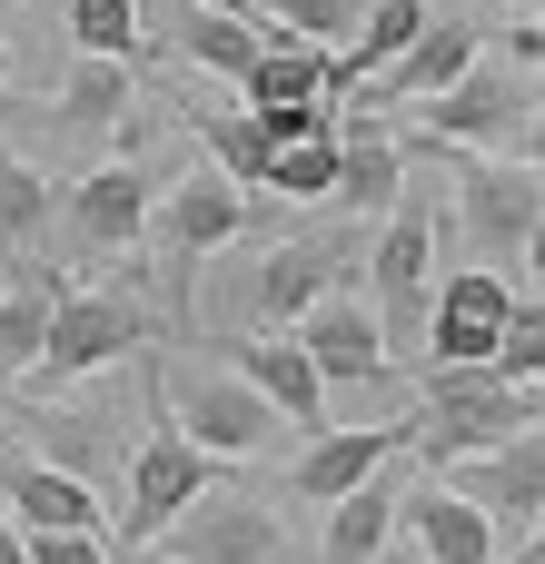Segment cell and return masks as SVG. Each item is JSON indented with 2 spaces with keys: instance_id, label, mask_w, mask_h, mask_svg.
Returning a JSON list of instances; mask_svg holds the SVG:
<instances>
[{
  "instance_id": "cell-8",
  "label": "cell",
  "mask_w": 545,
  "mask_h": 564,
  "mask_svg": "<svg viewBox=\"0 0 545 564\" xmlns=\"http://www.w3.org/2000/svg\"><path fill=\"white\" fill-rule=\"evenodd\" d=\"M288 337L308 347V367H318L328 397H387V387H397V367H387V327H377V307H367L357 288H328Z\"/></svg>"
},
{
  "instance_id": "cell-1",
  "label": "cell",
  "mask_w": 545,
  "mask_h": 564,
  "mask_svg": "<svg viewBox=\"0 0 545 564\" xmlns=\"http://www.w3.org/2000/svg\"><path fill=\"white\" fill-rule=\"evenodd\" d=\"M536 99H545V30H516L506 50H477L437 99H417L427 109V139H447V149H526V129H536Z\"/></svg>"
},
{
  "instance_id": "cell-31",
  "label": "cell",
  "mask_w": 545,
  "mask_h": 564,
  "mask_svg": "<svg viewBox=\"0 0 545 564\" xmlns=\"http://www.w3.org/2000/svg\"><path fill=\"white\" fill-rule=\"evenodd\" d=\"M70 40H79V59H129L139 50V0H70Z\"/></svg>"
},
{
  "instance_id": "cell-41",
  "label": "cell",
  "mask_w": 545,
  "mask_h": 564,
  "mask_svg": "<svg viewBox=\"0 0 545 564\" xmlns=\"http://www.w3.org/2000/svg\"><path fill=\"white\" fill-rule=\"evenodd\" d=\"M407 564H427V555H407Z\"/></svg>"
},
{
  "instance_id": "cell-38",
  "label": "cell",
  "mask_w": 545,
  "mask_h": 564,
  "mask_svg": "<svg viewBox=\"0 0 545 564\" xmlns=\"http://www.w3.org/2000/svg\"><path fill=\"white\" fill-rule=\"evenodd\" d=\"M189 10H248V0H189Z\"/></svg>"
},
{
  "instance_id": "cell-6",
  "label": "cell",
  "mask_w": 545,
  "mask_h": 564,
  "mask_svg": "<svg viewBox=\"0 0 545 564\" xmlns=\"http://www.w3.org/2000/svg\"><path fill=\"white\" fill-rule=\"evenodd\" d=\"M536 218H545V178L536 169H516V159H496V149H467V159H457V228H467L477 268H516V248H526Z\"/></svg>"
},
{
  "instance_id": "cell-39",
  "label": "cell",
  "mask_w": 545,
  "mask_h": 564,
  "mask_svg": "<svg viewBox=\"0 0 545 564\" xmlns=\"http://www.w3.org/2000/svg\"><path fill=\"white\" fill-rule=\"evenodd\" d=\"M0 79H10V50H0Z\"/></svg>"
},
{
  "instance_id": "cell-7",
  "label": "cell",
  "mask_w": 545,
  "mask_h": 564,
  "mask_svg": "<svg viewBox=\"0 0 545 564\" xmlns=\"http://www.w3.org/2000/svg\"><path fill=\"white\" fill-rule=\"evenodd\" d=\"M427 238H437V178L407 169V188H397V208L377 228V258H367V307H377L387 347L427 317Z\"/></svg>"
},
{
  "instance_id": "cell-42",
  "label": "cell",
  "mask_w": 545,
  "mask_h": 564,
  "mask_svg": "<svg viewBox=\"0 0 545 564\" xmlns=\"http://www.w3.org/2000/svg\"><path fill=\"white\" fill-rule=\"evenodd\" d=\"M526 564H545V555H526Z\"/></svg>"
},
{
  "instance_id": "cell-10",
  "label": "cell",
  "mask_w": 545,
  "mask_h": 564,
  "mask_svg": "<svg viewBox=\"0 0 545 564\" xmlns=\"http://www.w3.org/2000/svg\"><path fill=\"white\" fill-rule=\"evenodd\" d=\"M218 476V456H199L179 426H159V436H139L129 446V506H119V545H159V525L199 496Z\"/></svg>"
},
{
  "instance_id": "cell-40",
  "label": "cell",
  "mask_w": 545,
  "mask_h": 564,
  "mask_svg": "<svg viewBox=\"0 0 545 564\" xmlns=\"http://www.w3.org/2000/svg\"><path fill=\"white\" fill-rule=\"evenodd\" d=\"M526 10H545V0H526Z\"/></svg>"
},
{
  "instance_id": "cell-5",
  "label": "cell",
  "mask_w": 545,
  "mask_h": 564,
  "mask_svg": "<svg viewBox=\"0 0 545 564\" xmlns=\"http://www.w3.org/2000/svg\"><path fill=\"white\" fill-rule=\"evenodd\" d=\"M149 337V317H139V297H119V288H50V337H40V387H70V377H99L109 357H129Z\"/></svg>"
},
{
  "instance_id": "cell-36",
  "label": "cell",
  "mask_w": 545,
  "mask_h": 564,
  "mask_svg": "<svg viewBox=\"0 0 545 564\" xmlns=\"http://www.w3.org/2000/svg\"><path fill=\"white\" fill-rule=\"evenodd\" d=\"M526 159H536V178H545V99H536V129H526Z\"/></svg>"
},
{
  "instance_id": "cell-16",
  "label": "cell",
  "mask_w": 545,
  "mask_h": 564,
  "mask_svg": "<svg viewBox=\"0 0 545 564\" xmlns=\"http://www.w3.org/2000/svg\"><path fill=\"white\" fill-rule=\"evenodd\" d=\"M0 506H10L20 535H40V525H89V535H99V496H89V476L50 466V456H0Z\"/></svg>"
},
{
  "instance_id": "cell-4",
  "label": "cell",
  "mask_w": 545,
  "mask_h": 564,
  "mask_svg": "<svg viewBox=\"0 0 545 564\" xmlns=\"http://www.w3.org/2000/svg\"><path fill=\"white\" fill-rule=\"evenodd\" d=\"M159 545H169V564H278V545H288V525H278V506L268 496H248V486H199L169 525H159Z\"/></svg>"
},
{
  "instance_id": "cell-3",
  "label": "cell",
  "mask_w": 545,
  "mask_h": 564,
  "mask_svg": "<svg viewBox=\"0 0 545 564\" xmlns=\"http://www.w3.org/2000/svg\"><path fill=\"white\" fill-rule=\"evenodd\" d=\"M159 397H169V426H179L199 456H258V446H278V426H288L238 367H199V357L169 367Z\"/></svg>"
},
{
  "instance_id": "cell-33",
  "label": "cell",
  "mask_w": 545,
  "mask_h": 564,
  "mask_svg": "<svg viewBox=\"0 0 545 564\" xmlns=\"http://www.w3.org/2000/svg\"><path fill=\"white\" fill-rule=\"evenodd\" d=\"M20 545H30V564H109V535H89V525H40Z\"/></svg>"
},
{
  "instance_id": "cell-12",
  "label": "cell",
  "mask_w": 545,
  "mask_h": 564,
  "mask_svg": "<svg viewBox=\"0 0 545 564\" xmlns=\"http://www.w3.org/2000/svg\"><path fill=\"white\" fill-rule=\"evenodd\" d=\"M238 218H248V208H238V178H218L209 159H199L169 198H149V238H159L179 268H189V258H218V248L238 238Z\"/></svg>"
},
{
  "instance_id": "cell-23",
  "label": "cell",
  "mask_w": 545,
  "mask_h": 564,
  "mask_svg": "<svg viewBox=\"0 0 545 564\" xmlns=\"http://www.w3.org/2000/svg\"><path fill=\"white\" fill-rule=\"evenodd\" d=\"M417 20H427V0H367L357 30L328 50V79H367V69H387V59L417 40Z\"/></svg>"
},
{
  "instance_id": "cell-32",
  "label": "cell",
  "mask_w": 545,
  "mask_h": 564,
  "mask_svg": "<svg viewBox=\"0 0 545 564\" xmlns=\"http://www.w3.org/2000/svg\"><path fill=\"white\" fill-rule=\"evenodd\" d=\"M258 10H268L288 40H318V50H338V40L357 30V10H367V0H258Z\"/></svg>"
},
{
  "instance_id": "cell-21",
  "label": "cell",
  "mask_w": 545,
  "mask_h": 564,
  "mask_svg": "<svg viewBox=\"0 0 545 564\" xmlns=\"http://www.w3.org/2000/svg\"><path fill=\"white\" fill-rule=\"evenodd\" d=\"M387 535H397V476L377 466L367 486L328 496V535H318V555H328V564H377V555H387Z\"/></svg>"
},
{
  "instance_id": "cell-28",
  "label": "cell",
  "mask_w": 545,
  "mask_h": 564,
  "mask_svg": "<svg viewBox=\"0 0 545 564\" xmlns=\"http://www.w3.org/2000/svg\"><path fill=\"white\" fill-rule=\"evenodd\" d=\"M40 218H50V188H40V169L10 159V139H0V258L40 248Z\"/></svg>"
},
{
  "instance_id": "cell-18",
  "label": "cell",
  "mask_w": 545,
  "mask_h": 564,
  "mask_svg": "<svg viewBox=\"0 0 545 564\" xmlns=\"http://www.w3.org/2000/svg\"><path fill=\"white\" fill-rule=\"evenodd\" d=\"M238 377H248V387H258V397H268L288 426H308V436L328 426V387H318V367H308V347H298L288 327L248 337V347H238Z\"/></svg>"
},
{
  "instance_id": "cell-13",
  "label": "cell",
  "mask_w": 545,
  "mask_h": 564,
  "mask_svg": "<svg viewBox=\"0 0 545 564\" xmlns=\"http://www.w3.org/2000/svg\"><path fill=\"white\" fill-rule=\"evenodd\" d=\"M407 446H417V416H377V426H318L288 486L328 506V496H348V486H367V476H377L387 456H407Z\"/></svg>"
},
{
  "instance_id": "cell-30",
  "label": "cell",
  "mask_w": 545,
  "mask_h": 564,
  "mask_svg": "<svg viewBox=\"0 0 545 564\" xmlns=\"http://www.w3.org/2000/svg\"><path fill=\"white\" fill-rule=\"evenodd\" d=\"M506 387H545V297H516L506 327H496V357H487Z\"/></svg>"
},
{
  "instance_id": "cell-11",
  "label": "cell",
  "mask_w": 545,
  "mask_h": 564,
  "mask_svg": "<svg viewBox=\"0 0 545 564\" xmlns=\"http://www.w3.org/2000/svg\"><path fill=\"white\" fill-rule=\"evenodd\" d=\"M506 307H516V288H506L496 268H457V278L437 288V307H427V367H487Z\"/></svg>"
},
{
  "instance_id": "cell-37",
  "label": "cell",
  "mask_w": 545,
  "mask_h": 564,
  "mask_svg": "<svg viewBox=\"0 0 545 564\" xmlns=\"http://www.w3.org/2000/svg\"><path fill=\"white\" fill-rule=\"evenodd\" d=\"M526 555H545V506H536V525H526Z\"/></svg>"
},
{
  "instance_id": "cell-26",
  "label": "cell",
  "mask_w": 545,
  "mask_h": 564,
  "mask_svg": "<svg viewBox=\"0 0 545 564\" xmlns=\"http://www.w3.org/2000/svg\"><path fill=\"white\" fill-rule=\"evenodd\" d=\"M189 59H199V69H218V79H248V59H258L248 10H189Z\"/></svg>"
},
{
  "instance_id": "cell-17",
  "label": "cell",
  "mask_w": 545,
  "mask_h": 564,
  "mask_svg": "<svg viewBox=\"0 0 545 564\" xmlns=\"http://www.w3.org/2000/svg\"><path fill=\"white\" fill-rule=\"evenodd\" d=\"M397 188H407V139L377 129V119L338 129V188H328V198H348V218H387Z\"/></svg>"
},
{
  "instance_id": "cell-25",
  "label": "cell",
  "mask_w": 545,
  "mask_h": 564,
  "mask_svg": "<svg viewBox=\"0 0 545 564\" xmlns=\"http://www.w3.org/2000/svg\"><path fill=\"white\" fill-rule=\"evenodd\" d=\"M50 337V278H10L0 288V377H20Z\"/></svg>"
},
{
  "instance_id": "cell-2",
  "label": "cell",
  "mask_w": 545,
  "mask_h": 564,
  "mask_svg": "<svg viewBox=\"0 0 545 564\" xmlns=\"http://www.w3.org/2000/svg\"><path fill=\"white\" fill-rule=\"evenodd\" d=\"M526 426H545L536 387H506L496 367H437V377H427V416H417L427 466H437V456H487V446H506V436H526Z\"/></svg>"
},
{
  "instance_id": "cell-9",
  "label": "cell",
  "mask_w": 545,
  "mask_h": 564,
  "mask_svg": "<svg viewBox=\"0 0 545 564\" xmlns=\"http://www.w3.org/2000/svg\"><path fill=\"white\" fill-rule=\"evenodd\" d=\"M447 486L496 525V545H526V525H536V506H545V426L506 436V446H487V456H457Z\"/></svg>"
},
{
  "instance_id": "cell-34",
  "label": "cell",
  "mask_w": 545,
  "mask_h": 564,
  "mask_svg": "<svg viewBox=\"0 0 545 564\" xmlns=\"http://www.w3.org/2000/svg\"><path fill=\"white\" fill-rule=\"evenodd\" d=\"M516 268H526V288H536V297H545V218H536V228H526V248H516Z\"/></svg>"
},
{
  "instance_id": "cell-19",
  "label": "cell",
  "mask_w": 545,
  "mask_h": 564,
  "mask_svg": "<svg viewBox=\"0 0 545 564\" xmlns=\"http://www.w3.org/2000/svg\"><path fill=\"white\" fill-rule=\"evenodd\" d=\"M477 50H487V40H477L467 20H417V40H407L387 69H367V89H377V99H437Z\"/></svg>"
},
{
  "instance_id": "cell-15",
  "label": "cell",
  "mask_w": 545,
  "mask_h": 564,
  "mask_svg": "<svg viewBox=\"0 0 545 564\" xmlns=\"http://www.w3.org/2000/svg\"><path fill=\"white\" fill-rule=\"evenodd\" d=\"M60 208H70V238H79L89 258H109V248H139V238H149V178H139V169H89Z\"/></svg>"
},
{
  "instance_id": "cell-20",
  "label": "cell",
  "mask_w": 545,
  "mask_h": 564,
  "mask_svg": "<svg viewBox=\"0 0 545 564\" xmlns=\"http://www.w3.org/2000/svg\"><path fill=\"white\" fill-rule=\"evenodd\" d=\"M328 288H338V248H318V238L268 248V258H258V278H248V297H258V317H268V327H298Z\"/></svg>"
},
{
  "instance_id": "cell-22",
  "label": "cell",
  "mask_w": 545,
  "mask_h": 564,
  "mask_svg": "<svg viewBox=\"0 0 545 564\" xmlns=\"http://www.w3.org/2000/svg\"><path fill=\"white\" fill-rule=\"evenodd\" d=\"M238 89H248V109H308V99L328 89V50L278 30V40H258V59H248Z\"/></svg>"
},
{
  "instance_id": "cell-27",
  "label": "cell",
  "mask_w": 545,
  "mask_h": 564,
  "mask_svg": "<svg viewBox=\"0 0 545 564\" xmlns=\"http://www.w3.org/2000/svg\"><path fill=\"white\" fill-rule=\"evenodd\" d=\"M199 139H209V169H218V178H238V188L258 178V188H268V159H278V149H268L258 109H228V119H209Z\"/></svg>"
},
{
  "instance_id": "cell-35",
  "label": "cell",
  "mask_w": 545,
  "mask_h": 564,
  "mask_svg": "<svg viewBox=\"0 0 545 564\" xmlns=\"http://www.w3.org/2000/svg\"><path fill=\"white\" fill-rule=\"evenodd\" d=\"M0 564H30V545H20V525H10V506H0Z\"/></svg>"
},
{
  "instance_id": "cell-14",
  "label": "cell",
  "mask_w": 545,
  "mask_h": 564,
  "mask_svg": "<svg viewBox=\"0 0 545 564\" xmlns=\"http://www.w3.org/2000/svg\"><path fill=\"white\" fill-rule=\"evenodd\" d=\"M397 525H407V555H427V564H506L496 525H487L447 476H427L417 496H397Z\"/></svg>"
},
{
  "instance_id": "cell-29",
  "label": "cell",
  "mask_w": 545,
  "mask_h": 564,
  "mask_svg": "<svg viewBox=\"0 0 545 564\" xmlns=\"http://www.w3.org/2000/svg\"><path fill=\"white\" fill-rule=\"evenodd\" d=\"M268 188H278V198H328V188H338V129L288 139V149L268 159Z\"/></svg>"
},
{
  "instance_id": "cell-24",
  "label": "cell",
  "mask_w": 545,
  "mask_h": 564,
  "mask_svg": "<svg viewBox=\"0 0 545 564\" xmlns=\"http://www.w3.org/2000/svg\"><path fill=\"white\" fill-rule=\"evenodd\" d=\"M119 109H129V59H79V79L60 89V119L79 139H99V129H119Z\"/></svg>"
}]
</instances>
